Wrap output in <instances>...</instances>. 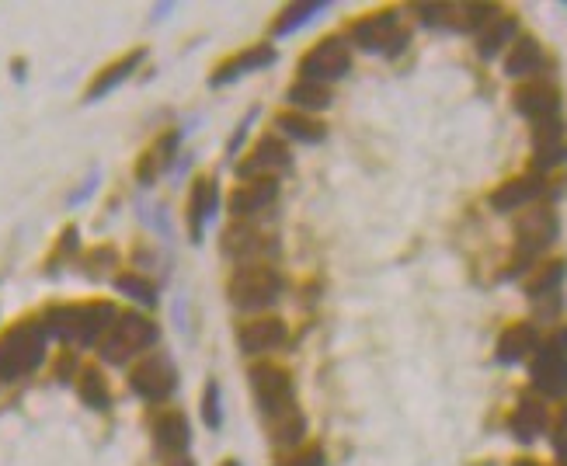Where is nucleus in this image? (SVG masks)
I'll list each match as a JSON object with an SVG mask.
<instances>
[{"mask_svg":"<svg viewBox=\"0 0 567 466\" xmlns=\"http://www.w3.org/2000/svg\"><path fill=\"white\" fill-rule=\"evenodd\" d=\"M275 466H324V449L321 446H307V449H293V453L279 456Z\"/></svg>","mask_w":567,"mask_h":466,"instance_id":"35","label":"nucleus"},{"mask_svg":"<svg viewBox=\"0 0 567 466\" xmlns=\"http://www.w3.org/2000/svg\"><path fill=\"white\" fill-rule=\"evenodd\" d=\"M529 373H533L536 397H550V400L567 397V324L557 327V331L536 348V359Z\"/></svg>","mask_w":567,"mask_h":466,"instance_id":"6","label":"nucleus"},{"mask_svg":"<svg viewBox=\"0 0 567 466\" xmlns=\"http://www.w3.org/2000/svg\"><path fill=\"white\" fill-rule=\"evenodd\" d=\"M265 432L268 439L279 449H296L303 439H307V418H303L300 407H289V411L275 414V418H265Z\"/></svg>","mask_w":567,"mask_h":466,"instance_id":"26","label":"nucleus"},{"mask_svg":"<svg viewBox=\"0 0 567 466\" xmlns=\"http://www.w3.org/2000/svg\"><path fill=\"white\" fill-rule=\"evenodd\" d=\"M202 421H206V428H220L223 425V404H220V383L209 380L206 383V393H202Z\"/></svg>","mask_w":567,"mask_h":466,"instance_id":"34","label":"nucleus"},{"mask_svg":"<svg viewBox=\"0 0 567 466\" xmlns=\"http://www.w3.org/2000/svg\"><path fill=\"white\" fill-rule=\"evenodd\" d=\"M286 289V279L279 275V268L268 265V261H251V265H241L227 282V296L237 310L258 313L275 307V300Z\"/></svg>","mask_w":567,"mask_h":466,"instance_id":"4","label":"nucleus"},{"mask_svg":"<svg viewBox=\"0 0 567 466\" xmlns=\"http://www.w3.org/2000/svg\"><path fill=\"white\" fill-rule=\"evenodd\" d=\"M477 35H481V39H477L481 60H494L508 42L519 39V18H515V14H498V18H494L491 25H484Z\"/></svg>","mask_w":567,"mask_h":466,"instance_id":"27","label":"nucleus"},{"mask_svg":"<svg viewBox=\"0 0 567 466\" xmlns=\"http://www.w3.org/2000/svg\"><path fill=\"white\" fill-rule=\"evenodd\" d=\"M275 126H279L282 133L296 143H321L327 136L324 122L314 119V115H307V112H279L275 115Z\"/></svg>","mask_w":567,"mask_h":466,"instance_id":"28","label":"nucleus"},{"mask_svg":"<svg viewBox=\"0 0 567 466\" xmlns=\"http://www.w3.org/2000/svg\"><path fill=\"white\" fill-rule=\"evenodd\" d=\"M348 35H352L355 46L366 49V53H387V49L394 46L397 35H401V32H397V11L366 14V18L352 21Z\"/></svg>","mask_w":567,"mask_h":466,"instance_id":"15","label":"nucleus"},{"mask_svg":"<svg viewBox=\"0 0 567 466\" xmlns=\"http://www.w3.org/2000/svg\"><path fill=\"white\" fill-rule=\"evenodd\" d=\"M512 105L519 115H526L529 122H543L554 119L561 112V91L547 80H529V84H519L512 94Z\"/></svg>","mask_w":567,"mask_h":466,"instance_id":"16","label":"nucleus"},{"mask_svg":"<svg viewBox=\"0 0 567 466\" xmlns=\"http://www.w3.org/2000/svg\"><path fill=\"white\" fill-rule=\"evenodd\" d=\"M119 320V310L105 300H94V303H77V307H53L42 317V331L46 338H60L70 341V345H101L112 324Z\"/></svg>","mask_w":567,"mask_h":466,"instance_id":"1","label":"nucleus"},{"mask_svg":"<svg viewBox=\"0 0 567 466\" xmlns=\"http://www.w3.org/2000/svg\"><path fill=\"white\" fill-rule=\"evenodd\" d=\"M275 199H279V181H275V178L241 181V185L230 192V213H234L237 223H247V220H254L258 213H265Z\"/></svg>","mask_w":567,"mask_h":466,"instance_id":"17","label":"nucleus"},{"mask_svg":"<svg viewBox=\"0 0 567 466\" xmlns=\"http://www.w3.org/2000/svg\"><path fill=\"white\" fill-rule=\"evenodd\" d=\"M220 466H241V463H237V460H223Z\"/></svg>","mask_w":567,"mask_h":466,"instance_id":"39","label":"nucleus"},{"mask_svg":"<svg viewBox=\"0 0 567 466\" xmlns=\"http://www.w3.org/2000/svg\"><path fill=\"white\" fill-rule=\"evenodd\" d=\"M348 70H352V46L341 35H327L317 46H310L300 60V80H314V84L341 80Z\"/></svg>","mask_w":567,"mask_h":466,"instance_id":"7","label":"nucleus"},{"mask_svg":"<svg viewBox=\"0 0 567 466\" xmlns=\"http://www.w3.org/2000/svg\"><path fill=\"white\" fill-rule=\"evenodd\" d=\"M167 466H195V463L188 460V456H171V460H167Z\"/></svg>","mask_w":567,"mask_h":466,"instance_id":"37","label":"nucleus"},{"mask_svg":"<svg viewBox=\"0 0 567 466\" xmlns=\"http://www.w3.org/2000/svg\"><path fill=\"white\" fill-rule=\"evenodd\" d=\"M543 63H547V56H543L540 39H536V35H519L505 56V74L508 77H533L543 70Z\"/></svg>","mask_w":567,"mask_h":466,"instance_id":"25","label":"nucleus"},{"mask_svg":"<svg viewBox=\"0 0 567 466\" xmlns=\"http://www.w3.org/2000/svg\"><path fill=\"white\" fill-rule=\"evenodd\" d=\"M77 393H81V400L87 407H94V411H108V407H112V393H108L105 376H101V369H94V366L81 369Z\"/></svg>","mask_w":567,"mask_h":466,"instance_id":"31","label":"nucleus"},{"mask_svg":"<svg viewBox=\"0 0 567 466\" xmlns=\"http://www.w3.org/2000/svg\"><path fill=\"white\" fill-rule=\"evenodd\" d=\"M154 446L171 460V456H185L192 446V425L181 411H164L154 421Z\"/></svg>","mask_w":567,"mask_h":466,"instance_id":"22","label":"nucleus"},{"mask_svg":"<svg viewBox=\"0 0 567 466\" xmlns=\"http://www.w3.org/2000/svg\"><path fill=\"white\" fill-rule=\"evenodd\" d=\"M251 390H254V400H258L265 418H275V414L296 407L293 376H289L282 366H272V362L251 366Z\"/></svg>","mask_w":567,"mask_h":466,"instance_id":"8","label":"nucleus"},{"mask_svg":"<svg viewBox=\"0 0 567 466\" xmlns=\"http://www.w3.org/2000/svg\"><path fill=\"white\" fill-rule=\"evenodd\" d=\"M157 338H161V331H157V324L147 313H119L112 331L101 338V359L112 362V366H126L129 359H136L150 345H157Z\"/></svg>","mask_w":567,"mask_h":466,"instance_id":"5","label":"nucleus"},{"mask_svg":"<svg viewBox=\"0 0 567 466\" xmlns=\"http://www.w3.org/2000/svg\"><path fill=\"white\" fill-rule=\"evenodd\" d=\"M321 11H327L324 0H307V4H289L286 11L279 14V21H275L272 35H275V39H286V35L300 32V28L307 25L310 18H317V14H321Z\"/></svg>","mask_w":567,"mask_h":466,"instance_id":"30","label":"nucleus"},{"mask_svg":"<svg viewBox=\"0 0 567 466\" xmlns=\"http://www.w3.org/2000/svg\"><path fill=\"white\" fill-rule=\"evenodd\" d=\"M289 105L303 108V112H321V108L331 105V91H327V84H314V80H296L293 87H289Z\"/></svg>","mask_w":567,"mask_h":466,"instance_id":"32","label":"nucleus"},{"mask_svg":"<svg viewBox=\"0 0 567 466\" xmlns=\"http://www.w3.org/2000/svg\"><path fill=\"white\" fill-rule=\"evenodd\" d=\"M561 233V220H557V209L547 202H533L526 213L515 223V254H512V268L505 275H515L522 268H529Z\"/></svg>","mask_w":567,"mask_h":466,"instance_id":"3","label":"nucleus"},{"mask_svg":"<svg viewBox=\"0 0 567 466\" xmlns=\"http://www.w3.org/2000/svg\"><path fill=\"white\" fill-rule=\"evenodd\" d=\"M91 261H94V275H98V272H105V268H112L115 251H112V247H101V251L91 254Z\"/></svg>","mask_w":567,"mask_h":466,"instance_id":"36","label":"nucleus"},{"mask_svg":"<svg viewBox=\"0 0 567 466\" xmlns=\"http://www.w3.org/2000/svg\"><path fill=\"white\" fill-rule=\"evenodd\" d=\"M540 348V334L529 320H519V324H508L498 338V348H494V359L501 366H515V362L529 359V355Z\"/></svg>","mask_w":567,"mask_h":466,"instance_id":"21","label":"nucleus"},{"mask_svg":"<svg viewBox=\"0 0 567 466\" xmlns=\"http://www.w3.org/2000/svg\"><path fill=\"white\" fill-rule=\"evenodd\" d=\"M220 251L227 254V258L234 261H268L279 254V237L275 233H265L258 227H251V223H230L227 230H223L220 237Z\"/></svg>","mask_w":567,"mask_h":466,"instance_id":"9","label":"nucleus"},{"mask_svg":"<svg viewBox=\"0 0 567 466\" xmlns=\"http://www.w3.org/2000/svg\"><path fill=\"white\" fill-rule=\"evenodd\" d=\"M129 390L136 397L150 400V404H161V400L178 390V369H174V362L167 355H150L129 373Z\"/></svg>","mask_w":567,"mask_h":466,"instance_id":"10","label":"nucleus"},{"mask_svg":"<svg viewBox=\"0 0 567 466\" xmlns=\"http://www.w3.org/2000/svg\"><path fill=\"white\" fill-rule=\"evenodd\" d=\"M216 202H220V188H216V178L209 174H199L188 188V206H185V216H188V237L192 244H202L206 237V223L216 216Z\"/></svg>","mask_w":567,"mask_h":466,"instance_id":"14","label":"nucleus"},{"mask_svg":"<svg viewBox=\"0 0 567 466\" xmlns=\"http://www.w3.org/2000/svg\"><path fill=\"white\" fill-rule=\"evenodd\" d=\"M564 275H567V261H564V258H550V261H543V265L536 268V272L526 279V296L540 300V296L557 293V289H561V282H564Z\"/></svg>","mask_w":567,"mask_h":466,"instance_id":"29","label":"nucleus"},{"mask_svg":"<svg viewBox=\"0 0 567 466\" xmlns=\"http://www.w3.org/2000/svg\"><path fill=\"white\" fill-rule=\"evenodd\" d=\"M178 143H181L178 129L157 136V140L143 150V157L136 160V181H140V185H154V181L167 171V164L174 160V154H178Z\"/></svg>","mask_w":567,"mask_h":466,"instance_id":"23","label":"nucleus"},{"mask_svg":"<svg viewBox=\"0 0 567 466\" xmlns=\"http://www.w3.org/2000/svg\"><path fill=\"white\" fill-rule=\"evenodd\" d=\"M289 341V327L282 317H251L237 327V345H241L244 355H265V352H279Z\"/></svg>","mask_w":567,"mask_h":466,"instance_id":"12","label":"nucleus"},{"mask_svg":"<svg viewBox=\"0 0 567 466\" xmlns=\"http://www.w3.org/2000/svg\"><path fill=\"white\" fill-rule=\"evenodd\" d=\"M293 167V154L286 150V143H279L275 136H261L254 143V150L247 154L241 164H237V178L251 181V178H275L286 174Z\"/></svg>","mask_w":567,"mask_h":466,"instance_id":"11","label":"nucleus"},{"mask_svg":"<svg viewBox=\"0 0 567 466\" xmlns=\"http://www.w3.org/2000/svg\"><path fill=\"white\" fill-rule=\"evenodd\" d=\"M512 466H540V463H536V460H515Z\"/></svg>","mask_w":567,"mask_h":466,"instance_id":"38","label":"nucleus"},{"mask_svg":"<svg viewBox=\"0 0 567 466\" xmlns=\"http://www.w3.org/2000/svg\"><path fill=\"white\" fill-rule=\"evenodd\" d=\"M147 60V49H133V53H126V56H119L115 63H108V67H101V74L87 84V94H84V101H98V98H105V94H112L115 87L122 84L126 77H133V70L140 67V63Z\"/></svg>","mask_w":567,"mask_h":466,"instance_id":"24","label":"nucleus"},{"mask_svg":"<svg viewBox=\"0 0 567 466\" xmlns=\"http://www.w3.org/2000/svg\"><path fill=\"white\" fill-rule=\"evenodd\" d=\"M46 359V331L42 320H25L14 324L11 331L0 338V380L14 383L21 376L35 373Z\"/></svg>","mask_w":567,"mask_h":466,"instance_id":"2","label":"nucleus"},{"mask_svg":"<svg viewBox=\"0 0 567 466\" xmlns=\"http://www.w3.org/2000/svg\"><path fill=\"white\" fill-rule=\"evenodd\" d=\"M268 63H275V49L268 46V42H258V46H251V49H244V53H237V56H230V60H223L220 67L213 70L209 84H213V87L234 84V80L254 74V70H265Z\"/></svg>","mask_w":567,"mask_h":466,"instance_id":"20","label":"nucleus"},{"mask_svg":"<svg viewBox=\"0 0 567 466\" xmlns=\"http://www.w3.org/2000/svg\"><path fill=\"white\" fill-rule=\"evenodd\" d=\"M543 192H547V178L529 171V174H515V178L501 181L487 202H491L494 213H515V209H529L533 202H540Z\"/></svg>","mask_w":567,"mask_h":466,"instance_id":"13","label":"nucleus"},{"mask_svg":"<svg viewBox=\"0 0 567 466\" xmlns=\"http://www.w3.org/2000/svg\"><path fill=\"white\" fill-rule=\"evenodd\" d=\"M115 289H119L122 296H129V300H136V303H143V307H154L157 303V289H154V282L150 279H143V275H119L115 279Z\"/></svg>","mask_w":567,"mask_h":466,"instance_id":"33","label":"nucleus"},{"mask_svg":"<svg viewBox=\"0 0 567 466\" xmlns=\"http://www.w3.org/2000/svg\"><path fill=\"white\" fill-rule=\"evenodd\" d=\"M533 167L536 174L540 171H550L557 167L561 160H567V140H564V122L561 115L554 119H543V122H533Z\"/></svg>","mask_w":567,"mask_h":466,"instance_id":"18","label":"nucleus"},{"mask_svg":"<svg viewBox=\"0 0 567 466\" xmlns=\"http://www.w3.org/2000/svg\"><path fill=\"white\" fill-rule=\"evenodd\" d=\"M508 428H512V435L522 442V446L536 442L550 428L547 404H543L536 393H522L519 404H515V411H512V418H508Z\"/></svg>","mask_w":567,"mask_h":466,"instance_id":"19","label":"nucleus"}]
</instances>
